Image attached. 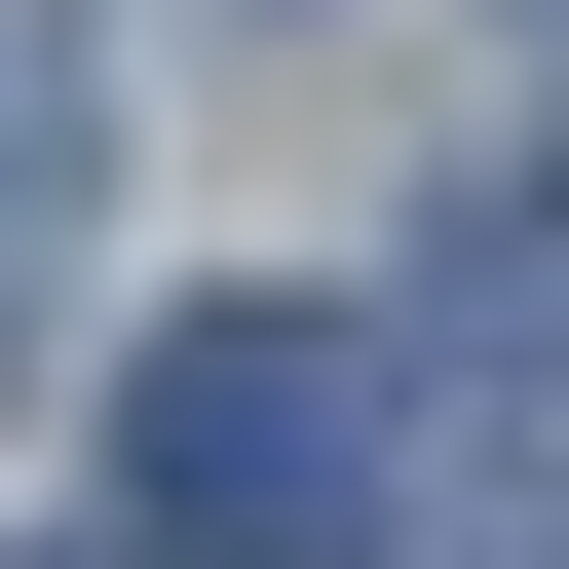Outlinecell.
<instances>
[{"mask_svg": "<svg viewBox=\"0 0 569 569\" xmlns=\"http://www.w3.org/2000/svg\"><path fill=\"white\" fill-rule=\"evenodd\" d=\"M114 531H190V569H342V531H380V342H342V305H152Z\"/></svg>", "mask_w": 569, "mask_h": 569, "instance_id": "obj_1", "label": "cell"}, {"mask_svg": "<svg viewBox=\"0 0 569 569\" xmlns=\"http://www.w3.org/2000/svg\"><path fill=\"white\" fill-rule=\"evenodd\" d=\"M418 305H456V380H569V190H456Z\"/></svg>", "mask_w": 569, "mask_h": 569, "instance_id": "obj_2", "label": "cell"}, {"mask_svg": "<svg viewBox=\"0 0 569 569\" xmlns=\"http://www.w3.org/2000/svg\"><path fill=\"white\" fill-rule=\"evenodd\" d=\"M77 228V0H0V266Z\"/></svg>", "mask_w": 569, "mask_h": 569, "instance_id": "obj_3", "label": "cell"}, {"mask_svg": "<svg viewBox=\"0 0 569 569\" xmlns=\"http://www.w3.org/2000/svg\"><path fill=\"white\" fill-rule=\"evenodd\" d=\"M0 342H39V266H0Z\"/></svg>", "mask_w": 569, "mask_h": 569, "instance_id": "obj_4", "label": "cell"}]
</instances>
